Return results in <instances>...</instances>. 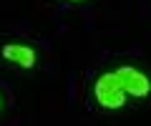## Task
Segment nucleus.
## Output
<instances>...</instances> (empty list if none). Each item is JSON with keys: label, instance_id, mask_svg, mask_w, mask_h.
Instances as JSON below:
<instances>
[{"label": "nucleus", "instance_id": "nucleus-1", "mask_svg": "<svg viewBox=\"0 0 151 126\" xmlns=\"http://www.w3.org/2000/svg\"><path fill=\"white\" fill-rule=\"evenodd\" d=\"M96 99L106 109H121L126 104V91L116 73H103L96 81Z\"/></svg>", "mask_w": 151, "mask_h": 126}, {"label": "nucleus", "instance_id": "nucleus-2", "mask_svg": "<svg viewBox=\"0 0 151 126\" xmlns=\"http://www.w3.org/2000/svg\"><path fill=\"white\" fill-rule=\"evenodd\" d=\"M116 76H119L124 91L131 93V96H146V93L151 91V81H149L141 71H136V68H131V66L119 68V71H116Z\"/></svg>", "mask_w": 151, "mask_h": 126}, {"label": "nucleus", "instance_id": "nucleus-3", "mask_svg": "<svg viewBox=\"0 0 151 126\" xmlns=\"http://www.w3.org/2000/svg\"><path fill=\"white\" fill-rule=\"evenodd\" d=\"M3 55H5V60H13V63H18V66L23 68H33L35 66V50L28 48V45H5L3 48Z\"/></svg>", "mask_w": 151, "mask_h": 126}, {"label": "nucleus", "instance_id": "nucleus-4", "mask_svg": "<svg viewBox=\"0 0 151 126\" xmlns=\"http://www.w3.org/2000/svg\"><path fill=\"white\" fill-rule=\"evenodd\" d=\"M73 3H78V0H73Z\"/></svg>", "mask_w": 151, "mask_h": 126}]
</instances>
